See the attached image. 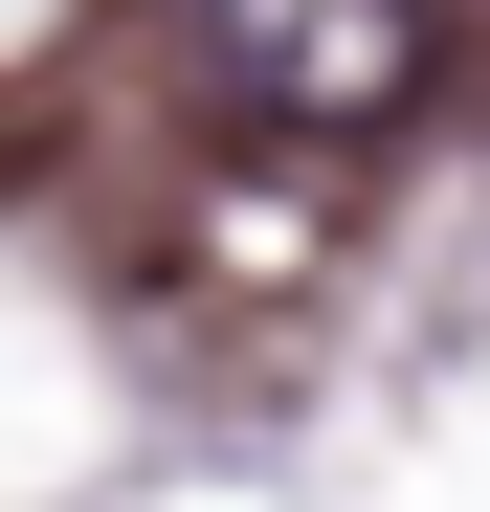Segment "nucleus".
I'll list each match as a JSON object with an SVG mask.
<instances>
[{
	"mask_svg": "<svg viewBox=\"0 0 490 512\" xmlns=\"http://www.w3.org/2000/svg\"><path fill=\"white\" fill-rule=\"evenodd\" d=\"M179 45H201V90L268 112V134H379L446 67V0H179Z\"/></svg>",
	"mask_w": 490,
	"mask_h": 512,
	"instance_id": "obj_1",
	"label": "nucleus"
}]
</instances>
